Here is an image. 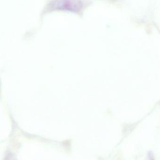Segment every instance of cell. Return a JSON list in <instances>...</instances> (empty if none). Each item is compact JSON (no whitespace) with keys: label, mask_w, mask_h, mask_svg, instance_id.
<instances>
[{"label":"cell","mask_w":160,"mask_h":160,"mask_svg":"<svg viewBox=\"0 0 160 160\" xmlns=\"http://www.w3.org/2000/svg\"><path fill=\"white\" fill-rule=\"evenodd\" d=\"M82 4L80 0H54L48 5L49 10H61L70 12H78Z\"/></svg>","instance_id":"cell-1"}]
</instances>
